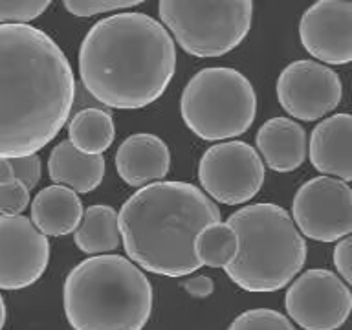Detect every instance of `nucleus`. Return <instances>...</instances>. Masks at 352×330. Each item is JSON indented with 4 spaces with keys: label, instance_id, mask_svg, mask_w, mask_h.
I'll use <instances>...</instances> for the list:
<instances>
[{
    "label": "nucleus",
    "instance_id": "1",
    "mask_svg": "<svg viewBox=\"0 0 352 330\" xmlns=\"http://www.w3.org/2000/svg\"><path fill=\"white\" fill-rule=\"evenodd\" d=\"M74 103L76 79L59 44L30 24H0V160L37 154Z\"/></svg>",
    "mask_w": 352,
    "mask_h": 330
},
{
    "label": "nucleus",
    "instance_id": "2",
    "mask_svg": "<svg viewBox=\"0 0 352 330\" xmlns=\"http://www.w3.org/2000/svg\"><path fill=\"white\" fill-rule=\"evenodd\" d=\"M175 72V41L162 22L140 11L101 19L79 48L82 87L110 109L134 110L156 103Z\"/></svg>",
    "mask_w": 352,
    "mask_h": 330
},
{
    "label": "nucleus",
    "instance_id": "3",
    "mask_svg": "<svg viewBox=\"0 0 352 330\" xmlns=\"http://www.w3.org/2000/svg\"><path fill=\"white\" fill-rule=\"evenodd\" d=\"M220 222V209L187 182H154L132 192L118 214L126 257L165 277H187L200 268L192 244L198 231Z\"/></svg>",
    "mask_w": 352,
    "mask_h": 330
},
{
    "label": "nucleus",
    "instance_id": "4",
    "mask_svg": "<svg viewBox=\"0 0 352 330\" xmlns=\"http://www.w3.org/2000/svg\"><path fill=\"white\" fill-rule=\"evenodd\" d=\"M153 285L121 255H96L66 275L63 302L74 330H143L153 314Z\"/></svg>",
    "mask_w": 352,
    "mask_h": 330
},
{
    "label": "nucleus",
    "instance_id": "5",
    "mask_svg": "<svg viewBox=\"0 0 352 330\" xmlns=\"http://www.w3.org/2000/svg\"><path fill=\"white\" fill-rule=\"evenodd\" d=\"M228 224L239 241L226 274L246 292H277L305 266L307 242L290 213L277 204L244 206L230 214Z\"/></svg>",
    "mask_w": 352,
    "mask_h": 330
},
{
    "label": "nucleus",
    "instance_id": "6",
    "mask_svg": "<svg viewBox=\"0 0 352 330\" xmlns=\"http://www.w3.org/2000/svg\"><path fill=\"white\" fill-rule=\"evenodd\" d=\"M182 120L206 142L242 136L257 116V94L244 74L235 68L211 66L197 72L184 88Z\"/></svg>",
    "mask_w": 352,
    "mask_h": 330
},
{
    "label": "nucleus",
    "instance_id": "7",
    "mask_svg": "<svg viewBox=\"0 0 352 330\" xmlns=\"http://www.w3.org/2000/svg\"><path fill=\"white\" fill-rule=\"evenodd\" d=\"M158 13L162 26L184 52L198 59H209L230 54L246 38L253 21V4L248 0H162Z\"/></svg>",
    "mask_w": 352,
    "mask_h": 330
},
{
    "label": "nucleus",
    "instance_id": "8",
    "mask_svg": "<svg viewBox=\"0 0 352 330\" xmlns=\"http://www.w3.org/2000/svg\"><path fill=\"white\" fill-rule=\"evenodd\" d=\"M264 164L246 142L230 140L209 147L198 164V180L206 197L226 206L250 202L264 184Z\"/></svg>",
    "mask_w": 352,
    "mask_h": 330
},
{
    "label": "nucleus",
    "instance_id": "9",
    "mask_svg": "<svg viewBox=\"0 0 352 330\" xmlns=\"http://www.w3.org/2000/svg\"><path fill=\"white\" fill-rule=\"evenodd\" d=\"M292 220L299 233L318 242H338L352 231V189L330 176H316L297 189Z\"/></svg>",
    "mask_w": 352,
    "mask_h": 330
},
{
    "label": "nucleus",
    "instance_id": "10",
    "mask_svg": "<svg viewBox=\"0 0 352 330\" xmlns=\"http://www.w3.org/2000/svg\"><path fill=\"white\" fill-rule=\"evenodd\" d=\"M285 307L292 321L301 329L338 330L349 319L352 294L334 272L314 268L292 283Z\"/></svg>",
    "mask_w": 352,
    "mask_h": 330
},
{
    "label": "nucleus",
    "instance_id": "11",
    "mask_svg": "<svg viewBox=\"0 0 352 330\" xmlns=\"http://www.w3.org/2000/svg\"><path fill=\"white\" fill-rule=\"evenodd\" d=\"M343 85L332 68L316 60H294L279 74L277 99L286 114L301 121H318L338 109Z\"/></svg>",
    "mask_w": 352,
    "mask_h": 330
},
{
    "label": "nucleus",
    "instance_id": "12",
    "mask_svg": "<svg viewBox=\"0 0 352 330\" xmlns=\"http://www.w3.org/2000/svg\"><path fill=\"white\" fill-rule=\"evenodd\" d=\"M50 263V242L22 214H0V290L35 285Z\"/></svg>",
    "mask_w": 352,
    "mask_h": 330
},
{
    "label": "nucleus",
    "instance_id": "13",
    "mask_svg": "<svg viewBox=\"0 0 352 330\" xmlns=\"http://www.w3.org/2000/svg\"><path fill=\"white\" fill-rule=\"evenodd\" d=\"M299 37L302 48L321 65H349L352 60V2L321 0L310 6L299 22Z\"/></svg>",
    "mask_w": 352,
    "mask_h": 330
},
{
    "label": "nucleus",
    "instance_id": "14",
    "mask_svg": "<svg viewBox=\"0 0 352 330\" xmlns=\"http://www.w3.org/2000/svg\"><path fill=\"white\" fill-rule=\"evenodd\" d=\"M352 118L346 112L324 118L310 134L307 153L314 169L349 184L352 180Z\"/></svg>",
    "mask_w": 352,
    "mask_h": 330
},
{
    "label": "nucleus",
    "instance_id": "15",
    "mask_svg": "<svg viewBox=\"0 0 352 330\" xmlns=\"http://www.w3.org/2000/svg\"><path fill=\"white\" fill-rule=\"evenodd\" d=\"M170 169L167 143L156 134L140 132L125 138L116 153V170L131 187L164 182Z\"/></svg>",
    "mask_w": 352,
    "mask_h": 330
},
{
    "label": "nucleus",
    "instance_id": "16",
    "mask_svg": "<svg viewBox=\"0 0 352 330\" xmlns=\"http://www.w3.org/2000/svg\"><path fill=\"white\" fill-rule=\"evenodd\" d=\"M257 154L275 173H292L307 160V132L290 118H272L255 138Z\"/></svg>",
    "mask_w": 352,
    "mask_h": 330
},
{
    "label": "nucleus",
    "instance_id": "17",
    "mask_svg": "<svg viewBox=\"0 0 352 330\" xmlns=\"http://www.w3.org/2000/svg\"><path fill=\"white\" fill-rule=\"evenodd\" d=\"M82 219L81 198L68 187L48 186L32 202V224L44 236H65L77 230Z\"/></svg>",
    "mask_w": 352,
    "mask_h": 330
},
{
    "label": "nucleus",
    "instance_id": "18",
    "mask_svg": "<svg viewBox=\"0 0 352 330\" xmlns=\"http://www.w3.org/2000/svg\"><path fill=\"white\" fill-rule=\"evenodd\" d=\"M48 175L54 186H63L74 192H92L104 176L103 156L79 153L68 140L60 142L48 158Z\"/></svg>",
    "mask_w": 352,
    "mask_h": 330
},
{
    "label": "nucleus",
    "instance_id": "19",
    "mask_svg": "<svg viewBox=\"0 0 352 330\" xmlns=\"http://www.w3.org/2000/svg\"><path fill=\"white\" fill-rule=\"evenodd\" d=\"M76 246L87 255H109L121 242L118 213L112 206L96 204L82 211V219L74 231Z\"/></svg>",
    "mask_w": 352,
    "mask_h": 330
},
{
    "label": "nucleus",
    "instance_id": "20",
    "mask_svg": "<svg viewBox=\"0 0 352 330\" xmlns=\"http://www.w3.org/2000/svg\"><path fill=\"white\" fill-rule=\"evenodd\" d=\"M114 118L99 107L79 110L68 123V142L88 156H103L114 142Z\"/></svg>",
    "mask_w": 352,
    "mask_h": 330
},
{
    "label": "nucleus",
    "instance_id": "21",
    "mask_svg": "<svg viewBox=\"0 0 352 330\" xmlns=\"http://www.w3.org/2000/svg\"><path fill=\"white\" fill-rule=\"evenodd\" d=\"M239 241L233 228L228 222H213L198 231L192 244L195 257L200 266L226 268L235 257Z\"/></svg>",
    "mask_w": 352,
    "mask_h": 330
},
{
    "label": "nucleus",
    "instance_id": "22",
    "mask_svg": "<svg viewBox=\"0 0 352 330\" xmlns=\"http://www.w3.org/2000/svg\"><path fill=\"white\" fill-rule=\"evenodd\" d=\"M228 330H296L285 314L270 308H255L236 316Z\"/></svg>",
    "mask_w": 352,
    "mask_h": 330
},
{
    "label": "nucleus",
    "instance_id": "23",
    "mask_svg": "<svg viewBox=\"0 0 352 330\" xmlns=\"http://www.w3.org/2000/svg\"><path fill=\"white\" fill-rule=\"evenodd\" d=\"M41 173H43V162L37 154L26 158L0 160V184L16 180L22 182L32 191L41 180Z\"/></svg>",
    "mask_w": 352,
    "mask_h": 330
},
{
    "label": "nucleus",
    "instance_id": "24",
    "mask_svg": "<svg viewBox=\"0 0 352 330\" xmlns=\"http://www.w3.org/2000/svg\"><path fill=\"white\" fill-rule=\"evenodd\" d=\"M50 8L48 0H0V24H28Z\"/></svg>",
    "mask_w": 352,
    "mask_h": 330
},
{
    "label": "nucleus",
    "instance_id": "25",
    "mask_svg": "<svg viewBox=\"0 0 352 330\" xmlns=\"http://www.w3.org/2000/svg\"><path fill=\"white\" fill-rule=\"evenodd\" d=\"M30 206V189L22 182L11 180L0 184V214L16 217Z\"/></svg>",
    "mask_w": 352,
    "mask_h": 330
},
{
    "label": "nucleus",
    "instance_id": "26",
    "mask_svg": "<svg viewBox=\"0 0 352 330\" xmlns=\"http://www.w3.org/2000/svg\"><path fill=\"white\" fill-rule=\"evenodd\" d=\"M140 0L129 2H101V0H66L65 8L76 16H94L101 13H120L123 10H132L140 6Z\"/></svg>",
    "mask_w": 352,
    "mask_h": 330
},
{
    "label": "nucleus",
    "instance_id": "27",
    "mask_svg": "<svg viewBox=\"0 0 352 330\" xmlns=\"http://www.w3.org/2000/svg\"><path fill=\"white\" fill-rule=\"evenodd\" d=\"M351 252H352V242L349 236L345 239H341L338 241L334 248V266L338 270V277H340L345 285H351L352 283V258H351Z\"/></svg>",
    "mask_w": 352,
    "mask_h": 330
},
{
    "label": "nucleus",
    "instance_id": "28",
    "mask_svg": "<svg viewBox=\"0 0 352 330\" xmlns=\"http://www.w3.org/2000/svg\"><path fill=\"white\" fill-rule=\"evenodd\" d=\"M182 286L184 290L189 294L191 297H197V299H206L213 294L214 283L211 277L208 275H195V277H187V279L182 280Z\"/></svg>",
    "mask_w": 352,
    "mask_h": 330
},
{
    "label": "nucleus",
    "instance_id": "29",
    "mask_svg": "<svg viewBox=\"0 0 352 330\" xmlns=\"http://www.w3.org/2000/svg\"><path fill=\"white\" fill-rule=\"evenodd\" d=\"M6 319H8V310H6L4 297H2V294H0V330L4 329Z\"/></svg>",
    "mask_w": 352,
    "mask_h": 330
}]
</instances>
